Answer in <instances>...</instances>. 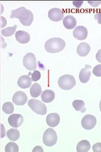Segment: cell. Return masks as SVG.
I'll list each match as a JSON object with an SVG mask.
<instances>
[{"mask_svg":"<svg viewBox=\"0 0 101 152\" xmlns=\"http://www.w3.org/2000/svg\"><path fill=\"white\" fill-rule=\"evenodd\" d=\"M10 18H18L23 26L28 27L32 24L33 20V15L29 10L25 7H20L12 11Z\"/></svg>","mask_w":101,"mask_h":152,"instance_id":"cell-1","label":"cell"},{"mask_svg":"<svg viewBox=\"0 0 101 152\" xmlns=\"http://www.w3.org/2000/svg\"><path fill=\"white\" fill-rule=\"evenodd\" d=\"M65 41L60 37H52L48 39L44 45V48L48 53H56L64 50Z\"/></svg>","mask_w":101,"mask_h":152,"instance_id":"cell-2","label":"cell"},{"mask_svg":"<svg viewBox=\"0 0 101 152\" xmlns=\"http://www.w3.org/2000/svg\"><path fill=\"white\" fill-rule=\"evenodd\" d=\"M58 85L63 90H70L76 85V80L73 75L65 74L61 76L58 79Z\"/></svg>","mask_w":101,"mask_h":152,"instance_id":"cell-3","label":"cell"},{"mask_svg":"<svg viewBox=\"0 0 101 152\" xmlns=\"http://www.w3.org/2000/svg\"><path fill=\"white\" fill-rule=\"evenodd\" d=\"M43 143L47 146H52L57 142V136L56 132L52 128L46 130L43 134Z\"/></svg>","mask_w":101,"mask_h":152,"instance_id":"cell-4","label":"cell"},{"mask_svg":"<svg viewBox=\"0 0 101 152\" xmlns=\"http://www.w3.org/2000/svg\"><path fill=\"white\" fill-rule=\"evenodd\" d=\"M28 105L33 112L39 115H44L47 113V107L46 104L42 103L38 99H31L28 102Z\"/></svg>","mask_w":101,"mask_h":152,"instance_id":"cell-5","label":"cell"},{"mask_svg":"<svg viewBox=\"0 0 101 152\" xmlns=\"http://www.w3.org/2000/svg\"><path fill=\"white\" fill-rule=\"evenodd\" d=\"M23 64L25 68L28 70H35L37 68L36 57L32 53H28L23 58Z\"/></svg>","mask_w":101,"mask_h":152,"instance_id":"cell-6","label":"cell"},{"mask_svg":"<svg viewBox=\"0 0 101 152\" xmlns=\"http://www.w3.org/2000/svg\"><path fill=\"white\" fill-rule=\"evenodd\" d=\"M96 124H97L96 117L92 115H90V114L85 115L81 120V126L86 130L94 129L96 126Z\"/></svg>","mask_w":101,"mask_h":152,"instance_id":"cell-7","label":"cell"},{"mask_svg":"<svg viewBox=\"0 0 101 152\" xmlns=\"http://www.w3.org/2000/svg\"><path fill=\"white\" fill-rule=\"evenodd\" d=\"M64 12L58 8H51L48 12V17L52 22H60L64 17Z\"/></svg>","mask_w":101,"mask_h":152,"instance_id":"cell-8","label":"cell"},{"mask_svg":"<svg viewBox=\"0 0 101 152\" xmlns=\"http://www.w3.org/2000/svg\"><path fill=\"white\" fill-rule=\"evenodd\" d=\"M73 35L75 39L80 41H83L87 37V36H88L87 28L82 26L76 27L73 32Z\"/></svg>","mask_w":101,"mask_h":152,"instance_id":"cell-9","label":"cell"},{"mask_svg":"<svg viewBox=\"0 0 101 152\" xmlns=\"http://www.w3.org/2000/svg\"><path fill=\"white\" fill-rule=\"evenodd\" d=\"M13 102L15 103L16 105L22 106L24 105L28 100V98L27 94L22 91H17L13 94L12 98Z\"/></svg>","mask_w":101,"mask_h":152,"instance_id":"cell-10","label":"cell"},{"mask_svg":"<svg viewBox=\"0 0 101 152\" xmlns=\"http://www.w3.org/2000/svg\"><path fill=\"white\" fill-rule=\"evenodd\" d=\"M8 124L11 127L17 128L20 127L23 122V117L21 114L15 113L12 114L8 117Z\"/></svg>","mask_w":101,"mask_h":152,"instance_id":"cell-11","label":"cell"},{"mask_svg":"<svg viewBox=\"0 0 101 152\" xmlns=\"http://www.w3.org/2000/svg\"><path fill=\"white\" fill-rule=\"evenodd\" d=\"M92 66L89 65H85V67L81 70L79 74V79L81 83H86L90 80L91 76Z\"/></svg>","mask_w":101,"mask_h":152,"instance_id":"cell-12","label":"cell"},{"mask_svg":"<svg viewBox=\"0 0 101 152\" xmlns=\"http://www.w3.org/2000/svg\"><path fill=\"white\" fill-rule=\"evenodd\" d=\"M60 117L58 113H51L46 117L47 124L51 127H56L60 124Z\"/></svg>","mask_w":101,"mask_h":152,"instance_id":"cell-13","label":"cell"},{"mask_svg":"<svg viewBox=\"0 0 101 152\" xmlns=\"http://www.w3.org/2000/svg\"><path fill=\"white\" fill-rule=\"evenodd\" d=\"M17 41L20 44H27L31 40V36L28 32L23 31H18L15 33Z\"/></svg>","mask_w":101,"mask_h":152,"instance_id":"cell-14","label":"cell"},{"mask_svg":"<svg viewBox=\"0 0 101 152\" xmlns=\"http://www.w3.org/2000/svg\"><path fill=\"white\" fill-rule=\"evenodd\" d=\"M32 80L30 76L24 75L21 76L20 77H19L17 84L20 88L22 89H27L31 87V86L32 85Z\"/></svg>","mask_w":101,"mask_h":152,"instance_id":"cell-15","label":"cell"},{"mask_svg":"<svg viewBox=\"0 0 101 152\" xmlns=\"http://www.w3.org/2000/svg\"><path fill=\"white\" fill-rule=\"evenodd\" d=\"M90 51V46L86 42H81L77 47L76 52L79 56L84 57L87 55Z\"/></svg>","mask_w":101,"mask_h":152,"instance_id":"cell-16","label":"cell"},{"mask_svg":"<svg viewBox=\"0 0 101 152\" xmlns=\"http://www.w3.org/2000/svg\"><path fill=\"white\" fill-rule=\"evenodd\" d=\"M77 22L76 18L72 15H67L63 18V26L67 29H72L74 28Z\"/></svg>","mask_w":101,"mask_h":152,"instance_id":"cell-17","label":"cell"},{"mask_svg":"<svg viewBox=\"0 0 101 152\" xmlns=\"http://www.w3.org/2000/svg\"><path fill=\"white\" fill-rule=\"evenodd\" d=\"M55 98V93L50 89H46L42 92L41 94L42 101L44 103H51Z\"/></svg>","mask_w":101,"mask_h":152,"instance_id":"cell-18","label":"cell"},{"mask_svg":"<svg viewBox=\"0 0 101 152\" xmlns=\"http://www.w3.org/2000/svg\"><path fill=\"white\" fill-rule=\"evenodd\" d=\"M90 148V143L88 140H81L76 145V151L77 152H87Z\"/></svg>","mask_w":101,"mask_h":152,"instance_id":"cell-19","label":"cell"},{"mask_svg":"<svg viewBox=\"0 0 101 152\" xmlns=\"http://www.w3.org/2000/svg\"><path fill=\"white\" fill-rule=\"evenodd\" d=\"M42 93V88L38 83L33 84L30 89V93L31 96L33 98H37Z\"/></svg>","mask_w":101,"mask_h":152,"instance_id":"cell-20","label":"cell"},{"mask_svg":"<svg viewBox=\"0 0 101 152\" xmlns=\"http://www.w3.org/2000/svg\"><path fill=\"white\" fill-rule=\"evenodd\" d=\"M7 135L8 138L13 141H15L18 140L20 137V132L17 129H10L7 131Z\"/></svg>","mask_w":101,"mask_h":152,"instance_id":"cell-21","label":"cell"},{"mask_svg":"<svg viewBox=\"0 0 101 152\" xmlns=\"http://www.w3.org/2000/svg\"><path fill=\"white\" fill-rule=\"evenodd\" d=\"M73 107L75 110L78 112H81L84 113L86 111L85 104L83 100H79V99H76L73 102Z\"/></svg>","mask_w":101,"mask_h":152,"instance_id":"cell-22","label":"cell"},{"mask_svg":"<svg viewBox=\"0 0 101 152\" xmlns=\"http://www.w3.org/2000/svg\"><path fill=\"white\" fill-rule=\"evenodd\" d=\"M17 28V26H14L12 27H7L1 30V35L4 37H9L13 35Z\"/></svg>","mask_w":101,"mask_h":152,"instance_id":"cell-23","label":"cell"},{"mask_svg":"<svg viewBox=\"0 0 101 152\" xmlns=\"http://www.w3.org/2000/svg\"><path fill=\"white\" fill-rule=\"evenodd\" d=\"M3 111L7 114H11L14 112V106L11 102H6L2 107Z\"/></svg>","mask_w":101,"mask_h":152,"instance_id":"cell-24","label":"cell"},{"mask_svg":"<svg viewBox=\"0 0 101 152\" xmlns=\"http://www.w3.org/2000/svg\"><path fill=\"white\" fill-rule=\"evenodd\" d=\"M18 145L14 142H8L5 146L6 152H18Z\"/></svg>","mask_w":101,"mask_h":152,"instance_id":"cell-25","label":"cell"},{"mask_svg":"<svg viewBox=\"0 0 101 152\" xmlns=\"http://www.w3.org/2000/svg\"><path fill=\"white\" fill-rule=\"evenodd\" d=\"M31 75V79L32 81L36 82L37 80H39L41 77V74L39 70H36L33 71V72L32 74H29Z\"/></svg>","mask_w":101,"mask_h":152,"instance_id":"cell-26","label":"cell"},{"mask_svg":"<svg viewBox=\"0 0 101 152\" xmlns=\"http://www.w3.org/2000/svg\"><path fill=\"white\" fill-rule=\"evenodd\" d=\"M92 72L97 77H101V65L99 64L96 65L93 69Z\"/></svg>","mask_w":101,"mask_h":152,"instance_id":"cell-27","label":"cell"},{"mask_svg":"<svg viewBox=\"0 0 101 152\" xmlns=\"http://www.w3.org/2000/svg\"><path fill=\"white\" fill-rule=\"evenodd\" d=\"M92 150L94 152H101V142H97L93 145Z\"/></svg>","mask_w":101,"mask_h":152,"instance_id":"cell-28","label":"cell"},{"mask_svg":"<svg viewBox=\"0 0 101 152\" xmlns=\"http://www.w3.org/2000/svg\"><path fill=\"white\" fill-rule=\"evenodd\" d=\"M94 18L95 20L97 21L98 23L101 24V12H99V13H97L96 14H95Z\"/></svg>","mask_w":101,"mask_h":152,"instance_id":"cell-29","label":"cell"},{"mask_svg":"<svg viewBox=\"0 0 101 152\" xmlns=\"http://www.w3.org/2000/svg\"><path fill=\"white\" fill-rule=\"evenodd\" d=\"M95 58H96V60H97L99 62L101 63V49L97 51V53H96Z\"/></svg>","mask_w":101,"mask_h":152,"instance_id":"cell-30","label":"cell"},{"mask_svg":"<svg viewBox=\"0 0 101 152\" xmlns=\"http://www.w3.org/2000/svg\"><path fill=\"white\" fill-rule=\"evenodd\" d=\"M91 6H92L94 7H96L99 6L100 4H101V1H89L88 2Z\"/></svg>","mask_w":101,"mask_h":152,"instance_id":"cell-31","label":"cell"},{"mask_svg":"<svg viewBox=\"0 0 101 152\" xmlns=\"http://www.w3.org/2000/svg\"><path fill=\"white\" fill-rule=\"evenodd\" d=\"M32 151L33 152H41V151H42V152H43L44 151V150L42 149V148L41 146H36L33 149V150H32Z\"/></svg>","mask_w":101,"mask_h":152,"instance_id":"cell-32","label":"cell"},{"mask_svg":"<svg viewBox=\"0 0 101 152\" xmlns=\"http://www.w3.org/2000/svg\"><path fill=\"white\" fill-rule=\"evenodd\" d=\"M84 3V1H73V5L76 8H80L81 7Z\"/></svg>","mask_w":101,"mask_h":152,"instance_id":"cell-33","label":"cell"},{"mask_svg":"<svg viewBox=\"0 0 101 152\" xmlns=\"http://www.w3.org/2000/svg\"><path fill=\"white\" fill-rule=\"evenodd\" d=\"M7 19L3 17V16H1V27H4L7 25Z\"/></svg>","mask_w":101,"mask_h":152,"instance_id":"cell-34","label":"cell"},{"mask_svg":"<svg viewBox=\"0 0 101 152\" xmlns=\"http://www.w3.org/2000/svg\"><path fill=\"white\" fill-rule=\"evenodd\" d=\"M99 108H100V110L101 112V100L100 102V104H99Z\"/></svg>","mask_w":101,"mask_h":152,"instance_id":"cell-35","label":"cell"}]
</instances>
